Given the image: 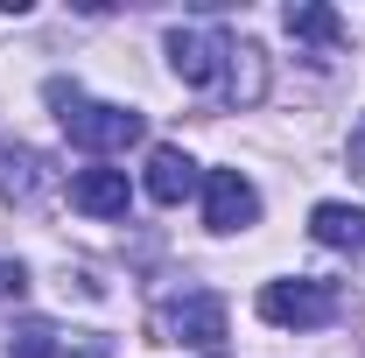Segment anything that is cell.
Instances as JSON below:
<instances>
[{
	"instance_id": "cell-1",
	"label": "cell",
	"mask_w": 365,
	"mask_h": 358,
	"mask_svg": "<svg viewBox=\"0 0 365 358\" xmlns=\"http://www.w3.org/2000/svg\"><path fill=\"white\" fill-rule=\"evenodd\" d=\"M49 106H56V120H63V134L91 148V155H127L140 134H148V120L127 113V106H106V98H85L78 85H63V78H49Z\"/></svg>"
},
{
	"instance_id": "cell-2",
	"label": "cell",
	"mask_w": 365,
	"mask_h": 358,
	"mask_svg": "<svg viewBox=\"0 0 365 358\" xmlns=\"http://www.w3.org/2000/svg\"><path fill=\"white\" fill-rule=\"evenodd\" d=\"M337 281H267L260 288V316L281 323V330H323L337 316Z\"/></svg>"
},
{
	"instance_id": "cell-3",
	"label": "cell",
	"mask_w": 365,
	"mask_h": 358,
	"mask_svg": "<svg viewBox=\"0 0 365 358\" xmlns=\"http://www.w3.org/2000/svg\"><path fill=\"white\" fill-rule=\"evenodd\" d=\"M155 330L176 337V344H190V352H225V302L211 288H190V295H176V302L155 310Z\"/></svg>"
},
{
	"instance_id": "cell-4",
	"label": "cell",
	"mask_w": 365,
	"mask_h": 358,
	"mask_svg": "<svg viewBox=\"0 0 365 358\" xmlns=\"http://www.w3.org/2000/svg\"><path fill=\"white\" fill-rule=\"evenodd\" d=\"M169 63H176L182 85H218L225 63H232V36H225V29H204V21L169 29Z\"/></svg>"
},
{
	"instance_id": "cell-5",
	"label": "cell",
	"mask_w": 365,
	"mask_h": 358,
	"mask_svg": "<svg viewBox=\"0 0 365 358\" xmlns=\"http://www.w3.org/2000/svg\"><path fill=\"white\" fill-rule=\"evenodd\" d=\"M253 218H260V190L239 169H211L204 176V225L211 232H246Z\"/></svg>"
},
{
	"instance_id": "cell-6",
	"label": "cell",
	"mask_w": 365,
	"mask_h": 358,
	"mask_svg": "<svg viewBox=\"0 0 365 358\" xmlns=\"http://www.w3.org/2000/svg\"><path fill=\"white\" fill-rule=\"evenodd\" d=\"M134 190H127V169H78L71 176V211L85 218H127Z\"/></svg>"
},
{
	"instance_id": "cell-7",
	"label": "cell",
	"mask_w": 365,
	"mask_h": 358,
	"mask_svg": "<svg viewBox=\"0 0 365 358\" xmlns=\"http://www.w3.org/2000/svg\"><path fill=\"white\" fill-rule=\"evenodd\" d=\"M190 190H197V162L182 155L176 140L148 148V197H155V204H182Z\"/></svg>"
},
{
	"instance_id": "cell-8",
	"label": "cell",
	"mask_w": 365,
	"mask_h": 358,
	"mask_svg": "<svg viewBox=\"0 0 365 358\" xmlns=\"http://www.w3.org/2000/svg\"><path fill=\"white\" fill-rule=\"evenodd\" d=\"M260 91H267V56H260V43H232L225 98H232V106H260Z\"/></svg>"
},
{
	"instance_id": "cell-9",
	"label": "cell",
	"mask_w": 365,
	"mask_h": 358,
	"mask_svg": "<svg viewBox=\"0 0 365 358\" xmlns=\"http://www.w3.org/2000/svg\"><path fill=\"white\" fill-rule=\"evenodd\" d=\"M288 36H295V43H317V49H337L344 43V21H337L330 7H317V0H295V7H288Z\"/></svg>"
},
{
	"instance_id": "cell-10",
	"label": "cell",
	"mask_w": 365,
	"mask_h": 358,
	"mask_svg": "<svg viewBox=\"0 0 365 358\" xmlns=\"http://www.w3.org/2000/svg\"><path fill=\"white\" fill-rule=\"evenodd\" d=\"M309 232H317V246H359L365 211H351V204H317L309 211Z\"/></svg>"
},
{
	"instance_id": "cell-11",
	"label": "cell",
	"mask_w": 365,
	"mask_h": 358,
	"mask_svg": "<svg viewBox=\"0 0 365 358\" xmlns=\"http://www.w3.org/2000/svg\"><path fill=\"white\" fill-rule=\"evenodd\" d=\"M43 162H36V155H21V162H14V155H7V169H0V197H7V204H36V197H43Z\"/></svg>"
},
{
	"instance_id": "cell-12",
	"label": "cell",
	"mask_w": 365,
	"mask_h": 358,
	"mask_svg": "<svg viewBox=\"0 0 365 358\" xmlns=\"http://www.w3.org/2000/svg\"><path fill=\"white\" fill-rule=\"evenodd\" d=\"M7 358H78V352H71L49 323H21V330L7 337Z\"/></svg>"
},
{
	"instance_id": "cell-13",
	"label": "cell",
	"mask_w": 365,
	"mask_h": 358,
	"mask_svg": "<svg viewBox=\"0 0 365 358\" xmlns=\"http://www.w3.org/2000/svg\"><path fill=\"white\" fill-rule=\"evenodd\" d=\"M344 162H351V176L365 183V120L351 127V140H344Z\"/></svg>"
},
{
	"instance_id": "cell-14",
	"label": "cell",
	"mask_w": 365,
	"mask_h": 358,
	"mask_svg": "<svg viewBox=\"0 0 365 358\" xmlns=\"http://www.w3.org/2000/svg\"><path fill=\"white\" fill-rule=\"evenodd\" d=\"M21 288H29V267H21V260H7V267H0V295H21Z\"/></svg>"
}]
</instances>
